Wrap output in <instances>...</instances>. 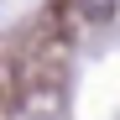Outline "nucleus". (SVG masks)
<instances>
[{"mask_svg":"<svg viewBox=\"0 0 120 120\" xmlns=\"http://www.w3.org/2000/svg\"><path fill=\"white\" fill-rule=\"evenodd\" d=\"M115 5H120V0H84V11H89V16H110Z\"/></svg>","mask_w":120,"mask_h":120,"instance_id":"1","label":"nucleus"}]
</instances>
